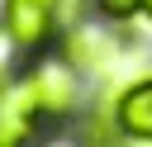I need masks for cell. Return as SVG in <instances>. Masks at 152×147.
<instances>
[{
    "label": "cell",
    "instance_id": "cell-7",
    "mask_svg": "<svg viewBox=\"0 0 152 147\" xmlns=\"http://www.w3.org/2000/svg\"><path fill=\"white\" fill-rule=\"evenodd\" d=\"M142 14H147V19H152V0H142Z\"/></svg>",
    "mask_w": 152,
    "mask_h": 147
},
{
    "label": "cell",
    "instance_id": "cell-2",
    "mask_svg": "<svg viewBox=\"0 0 152 147\" xmlns=\"http://www.w3.org/2000/svg\"><path fill=\"white\" fill-rule=\"evenodd\" d=\"M28 85H33V100L43 114H71L76 109V76L66 62H43L28 71Z\"/></svg>",
    "mask_w": 152,
    "mask_h": 147
},
{
    "label": "cell",
    "instance_id": "cell-3",
    "mask_svg": "<svg viewBox=\"0 0 152 147\" xmlns=\"http://www.w3.org/2000/svg\"><path fill=\"white\" fill-rule=\"evenodd\" d=\"M38 100H33V85H28V76L24 81H14V85H5L0 90V142H19V138H28L33 133V123H38Z\"/></svg>",
    "mask_w": 152,
    "mask_h": 147
},
{
    "label": "cell",
    "instance_id": "cell-6",
    "mask_svg": "<svg viewBox=\"0 0 152 147\" xmlns=\"http://www.w3.org/2000/svg\"><path fill=\"white\" fill-rule=\"evenodd\" d=\"M95 5H100V14H104V19H119V24H124V19H133V14L142 9V0H95Z\"/></svg>",
    "mask_w": 152,
    "mask_h": 147
},
{
    "label": "cell",
    "instance_id": "cell-4",
    "mask_svg": "<svg viewBox=\"0 0 152 147\" xmlns=\"http://www.w3.org/2000/svg\"><path fill=\"white\" fill-rule=\"evenodd\" d=\"M66 57H71L76 66H86V71H104V66H114V57H119V38H114L109 28H71Z\"/></svg>",
    "mask_w": 152,
    "mask_h": 147
},
{
    "label": "cell",
    "instance_id": "cell-5",
    "mask_svg": "<svg viewBox=\"0 0 152 147\" xmlns=\"http://www.w3.org/2000/svg\"><path fill=\"white\" fill-rule=\"evenodd\" d=\"M119 133L128 138H152V81H138L119 100Z\"/></svg>",
    "mask_w": 152,
    "mask_h": 147
},
{
    "label": "cell",
    "instance_id": "cell-1",
    "mask_svg": "<svg viewBox=\"0 0 152 147\" xmlns=\"http://www.w3.org/2000/svg\"><path fill=\"white\" fill-rule=\"evenodd\" d=\"M5 33L19 52H38L57 33V0H5Z\"/></svg>",
    "mask_w": 152,
    "mask_h": 147
}]
</instances>
